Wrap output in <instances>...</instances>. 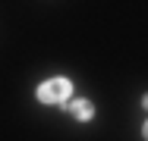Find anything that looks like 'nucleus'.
I'll list each match as a JSON object with an SVG mask.
<instances>
[{
  "label": "nucleus",
  "instance_id": "1",
  "mask_svg": "<svg viewBox=\"0 0 148 141\" xmlns=\"http://www.w3.org/2000/svg\"><path fill=\"white\" fill-rule=\"evenodd\" d=\"M73 97H76V85L69 75H51V79L38 82V88H35V100L41 107H60L63 110Z\"/></svg>",
  "mask_w": 148,
  "mask_h": 141
},
{
  "label": "nucleus",
  "instance_id": "2",
  "mask_svg": "<svg viewBox=\"0 0 148 141\" xmlns=\"http://www.w3.org/2000/svg\"><path fill=\"white\" fill-rule=\"evenodd\" d=\"M63 110L69 113L76 122H91V119H95V100H91V97H73Z\"/></svg>",
  "mask_w": 148,
  "mask_h": 141
}]
</instances>
